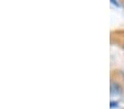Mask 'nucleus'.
Returning <instances> with one entry per match:
<instances>
[{"instance_id":"nucleus-1","label":"nucleus","mask_w":124,"mask_h":109,"mask_svg":"<svg viewBox=\"0 0 124 109\" xmlns=\"http://www.w3.org/2000/svg\"><path fill=\"white\" fill-rule=\"evenodd\" d=\"M122 93V87L120 84L112 82L111 83V95H120Z\"/></svg>"}]
</instances>
